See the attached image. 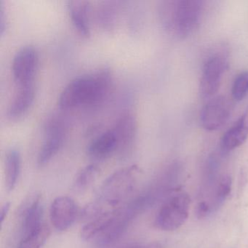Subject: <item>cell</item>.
Here are the masks:
<instances>
[{"instance_id": "obj_18", "label": "cell", "mask_w": 248, "mask_h": 248, "mask_svg": "<svg viewBox=\"0 0 248 248\" xmlns=\"http://www.w3.org/2000/svg\"><path fill=\"white\" fill-rule=\"evenodd\" d=\"M232 190V179L229 175H224L219 179L213 191V197L210 202H206L210 213L216 211L227 198Z\"/></svg>"}, {"instance_id": "obj_7", "label": "cell", "mask_w": 248, "mask_h": 248, "mask_svg": "<svg viewBox=\"0 0 248 248\" xmlns=\"http://www.w3.org/2000/svg\"><path fill=\"white\" fill-rule=\"evenodd\" d=\"M38 62V53L34 46H24L16 52L13 60L12 71L18 87L34 84Z\"/></svg>"}, {"instance_id": "obj_20", "label": "cell", "mask_w": 248, "mask_h": 248, "mask_svg": "<svg viewBox=\"0 0 248 248\" xmlns=\"http://www.w3.org/2000/svg\"><path fill=\"white\" fill-rule=\"evenodd\" d=\"M50 234V228L43 224L30 234L24 236L20 242L18 248H42Z\"/></svg>"}, {"instance_id": "obj_14", "label": "cell", "mask_w": 248, "mask_h": 248, "mask_svg": "<svg viewBox=\"0 0 248 248\" xmlns=\"http://www.w3.org/2000/svg\"><path fill=\"white\" fill-rule=\"evenodd\" d=\"M117 138L111 129L104 132L91 142L88 148V154L93 159L101 160L117 152Z\"/></svg>"}, {"instance_id": "obj_5", "label": "cell", "mask_w": 248, "mask_h": 248, "mask_svg": "<svg viewBox=\"0 0 248 248\" xmlns=\"http://www.w3.org/2000/svg\"><path fill=\"white\" fill-rule=\"evenodd\" d=\"M44 131L46 139L37 156V164L40 167L48 163L63 146L66 133V123L60 116H51L45 123Z\"/></svg>"}, {"instance_id": "obj_23", "label": "cell", "mask_w": 248, "mask_h": 248, "mask_svg": "<svg viewBox=\"0 0 248 248\" xmlns=\"http://www.w3.org/2000/svg\"><path fill=\"white\" fill-rule=\"evenodd\" d=\"M10 208H11V203L5 202L3 205L1 207L0 210V220H1V224L3 223L4 220L8 216V213H9Z\"/></svg>"}, {"instance_id": "obj_8", "label": "cell", "mask_w": 248, "mask_h": 248, "mask_svg": "<svg viewBox=\"0 0 248 248\" xmlns=\"http://www.w3.org/2000/svg\"><path fill=\"white\" fill-rule=\"evenodd\" d=\"M232 102L225 96H217L209 101L200 113L202 126L208 131L221 128L232 115Z\"/></svg>"}, {"instance_id": "obj_19", "label": "cell", "mask_w": 248, "mask_h": 248, "mask_svg": "<svg viewBox=\"0 0 248 248\" xmlns=\"http://www.w3.org/2000/svg\"><path fill=\"white\" fill-rule=\"evenodd\" d=\"M99 171V168L95 164L82 168L75 178L74 189L78 192H82L88 189L96 179Z\"/></svg>"}, {"instance_id": "obj_10", "label": "cell", "mask_w": 248, "mask_h": 248, "mask_svg": "<svg viewBox=\"0 0 248 248\" xmlns=\"http://www.w3.org/2000/svg\"><path fill=\"white\" fill-rule=\"evenodd\" d=\"M112 130L117 138V152L123 155L130 152L137 133V124L134 116L130 113L123 114L117 120Z\"/></svg>"}, {"instance_id": "obj_21", "label": "cell", "mask_w": 248, "mask_h": 248, "mask_svg": "<svg viewBox=\"0 0 248 248\" xmlns=\"http://www.w3.org/2000/svg\"><path fill=\"white\" fill-rule=\"evenodd\" d=\"M113 4L114 2H103V5L98 8L97 19L98 23L106 30L112 28L115 21V5Z\"/></svg>"}, {"instance_id": "obj_3", "label": "cell", "mask_w": 248, "mask_h": 248, "mask_svg": "<svg viewBox=\"0 0 248 248\" xmlns=\"http://www.w3.org/2000/svg\"><path fill=\"white\" fill-rule=\"evenodd\" d=\"M138 168L136 165L123 168L110 175L103 184L100 190L98 204H106L115 208L122 199L130 194L136 183Z\"/></svg>"}, {"instance_id": "obj_17", "label": "cell", "mask_w": 248, "mask_h": 248, "mask_svg": "<svg viewBox=\"0 0 248 248\" xmlns=\"http://www.w3.org/2000/svg\"><path fill=\"white\" fill-rule=\"evenodd\" d=\"M21 158L16 149H11L5 155V184L8 191H12L16 186L20 172H21Z\"/></svg>"}, {"instance_id": "obj_22", "label": "cell", "mask_w": 248, "mask_h": 248, "mask_svg": "<svg viewBox=\"0 0 248 248\" xmlns=\"http://www.w3.org/2000/svg\"><path fill=\"white\" fill-rule=\"evenodd\" d=\"M232 95L236 101H242L248 95V71L236 75L232 85Z\"/></svg>"}, {"instance_id": "obj_6", "label": "cell", "mask_w": 248, "mask_h": 248, "mask_svg": "<svg viewBox=\"0 0 248 248\" xmlns=\"http://www.w3.org/2000/svg\"><path fill=\"white\" fill-rule=\"evenodd\" d=\"M228 66L227 58L221 53L213 55L207 59L200 83V96L203 99L212 98L217 93Z\"/></svg>"}, {"instance_id": "obj_12", "label": "cell", "mask_w": 248, "mask_h": 248, "mask_svg": "<svg viewBox=\"0 0 248 248\" xmlns=\"http://www.w3.org/2000/svg\"><path fill=\"white\" fill-rule=\"evenodd\" d=\"M67 8L74 26L84 37H89L91 29L89 24L90 2L82 0H71L67 2Z\"/></svg>"}, {"instance_id": "obj_16", "label": "cell", "mask_w": 248, "mask_h": 248, "mask_svg": "<svg viewBox=\"0 0 248 248\" xmlns=\"http://www.w3.org/2000/svg\"><path fill=\"white\" fill-rule=\"evenodd\" d=\"M43 209L40 196L34 197L32 202L22 212L23 237L32 233L42 226Z\"/></svg>"}, {"instance_id": "obj_1", "label": "cell", "mask_w": 248, "mask_h": 248, "mask_svg": "<svg viewBox=\"0 0 248 248\" xmlns=\"http://www.w3.org/2000/svg\"><path fill=\"white\" fill-rule=\"evenodd\" d=\"M111 81L108 69H100L91 75L75 78L62 91L59 96V107L67 110L98 104L108 94Z\"/></svg>"}, {"instance_id": "obj_15", "label": "cell", "mask_w": 248, "mask_h": 248, "mask_svg": "<svg viewBox=\"0 0 248 248\" xmlns=\"http://www.w3.org/2000/svg\"><path fill=\"white\" fill-rule=\"evenodd\" d=\"M34 88L33 85L19 87L12 102L8 107L7 116L11 120L22 117L28 111L34 101Z\"/></svg>"}, {"instance_id": "obj_13", "label": "cell", "mask_w": 248, "mask_h": 248, "mask_svg": "<svg viewBox=\"0 0 248 248\" xmlns=\"http://www.w3.org/2000/svg\"><path fill=\"white\" fill-rule=\"evenodd\" d=\"M120 213L121 211L119 209H113L91 219V221L81 229V238L83 240L88 241L100 233L105 232L112 226Z\"/></svg>"}, {"instance_id": "obj_2", "label": "cell", "mask_w": 248, "mask_h": 248, "mask_svg": "<svg viewBox=\"0 0 248 248\" xmlns=\"http://www.w3.org/2000/svg\"><path fill=\"white\" fill-rule=\"evenodd\" d=\"M203 11L204 2L200 0L164 1L159 7V18L168 33L184 39L199 28Z\"/></svg>"}, {"instance_id": "obj_11", "label": "cell", "mask_w": 248, "mask_h": 248, "mask_svg": "<svg viewBox=\"0 0 248 248\" xmlns=\"http://www.w3.org/2000/svg\"><path fill=\"white\" fill-rule=\"evenodd\" d=\"M248 139V107L231 128L223 135L220 142L223 152H228L242 146Z\"/></svg>"}, {"instance_id": "obj_4", "label": "cell", "mask_w": 248, "mask_h": 248, "mask_svg": "<svg viewBox=\"0 0 248 248\" xmlns=\"http://www.w3.org/2000/svg\"><path fill=\"white\" fill-rule=\"evenodd\" d=\"M191 200L186 193L170 197L159 209L155 225L157 229L171 232L179 229L188 217Z\"/></svg>"}, {"instance_id": "obj_24", "label": "cell", "mask_w": 248, "mask_h": 248, "mask_svg": "<svg viewBox=\"0 0 248 248\" xmlns=\"http://www.w3.org/2000/svg\"><path fill=\"white\" fill-rule=\"evenodd\" d=\"M6 29V16L2 7H0V34H3Z\"/></svg>"}, {"instance_id": "obj_9", "label": "cell", "mask_w": 248, "mask_h": 248, "mask_svg": "<svg viewBox=\"0 0 248 248\" xmlns=\"http://www.w3.org/2000/svg\"><path fill=\"white\" fill-rule=\"evenodd\" d=\"M79 210L75 200L67 196L56 197L50 206L52 224L58 231L67 230L79 217Z\"/></svg>"}]
</instances>
